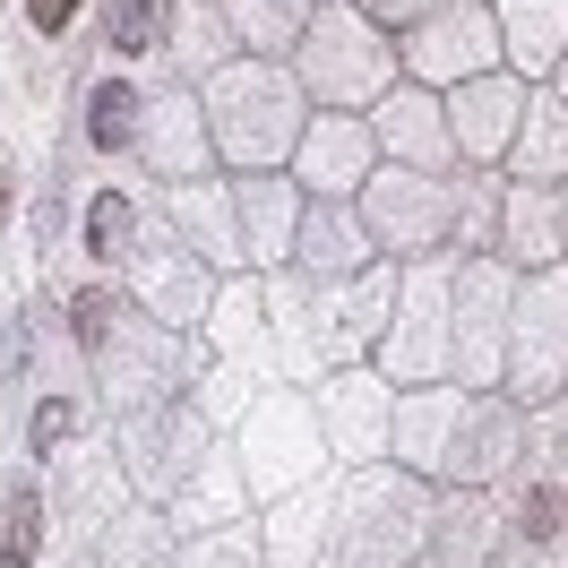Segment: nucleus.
<instances>
[{"mask_svg":"<svg viewBox=\"0 0 568 568\" xmlns=\"http://www.w3.org/2000/svg\"><path fill=\"white\" fill-rule=\"evenodd\" d=\"M87 130H95V146H130V130H139V95H130V87H95Z\"/></svg>","mask_w":568,"mask_h":568,"instance_id":"obj_1","label":"nucleus"},{"mask_svg":"<svg viewBox=\"0 0 568 568\" xmlns=\"http://www.w3.org/2000/svg\"><path fill=\"white\" fill-rule=\"evenodd\" d=\"M164 27H173V0H130V9L112 18V43H121V52H155Z\"/></svg>","mask_w":568,"mask_h":568,"instance_id":"obj_2","label":"nucleus"},{"mask_svg":"<svg viewBox=\"0 0 568 568\" xmlns=\"http://www.w3.org/2000/svg\"><path fill=\"white\" fill-rule=\"evenodd\" d=\"M121 233H130V207H121V199H95V207H87V242L121 250Z\"/></svg>","mask_w":568,"mask_h":568,"instance_id":"obj_3","label":"nucleus"},{"mask_svg":"<svg viewBox=\"0 0 568 568\" xmlns=\"http://www.w3.org/2000/svg\"><path fill=\"white\" fill-rule=\"evenodd\" d=\"M0 551H9V560L36 551V499H27V491H18V508H9V542H0Z\"/></svg>","mask_w":568,"mask_h":568,"instance_id":"obj_4","label":"nucleus"},{"mask_svg":"<svg viewBox=\"0 0 568 568\" xmlns=\"http://www.w3.org/2000/svg\"><path fill=\"white\" fill-rule=\"evenodd\" d=\"M104 327H112V302L104 293H78V345H104Z\"/></svg>","mask_w":568,"mask_h":568,"instance_id":"obj_5","label":"nucleus"},{"mask_svg":"<svg viewBox=\"0 0 568 568\" xmlns=\"http://www.w3.org/2000/svg\"><path fill=\"white\" fill-rule=\"evenodd\" d=\"M27 18L52 36V27H70V18H78V0H27Z\"/></svg>","mask_w":568,"mask_h":568,"instance_id":"obj_6","label":"nucleus"},{"mask_svg":"<svg viewBox=\"0 0 568 568\" xmlns=\"http://www.w3.org/2000/svg\"><path fill=\"white\" fill-rule=\"evenodd\" d=\"M52 439H70V405H43L36 414V448H52Z\"/></svg>","mask_w":568,"mask_h":568,"instance_id":"obj_7","label":"nucleus"},{"mask_svg":"<svg viewBox=\"0 0 568 568\" xmlns=\"http://www.w3.org/2000/svg\"><path fill=\"white\" fill-rule=\"evenodd\" d=\"M526 517H534L526 534H560V526H551V517H560V499H551V491H534V508H526Z\"/></svg>","mask_w":568,"mask_h":568,"instance_id":"obj_8","label":"nucleus"},{"mask_svg":"<svg viewBox=\"0 0 568 568\" xmlns=\"http://www.w3.org/2000/svg\"><path fill=\"white\" fill-rule=\"evenodd\" d=\"M0 568H18V560H9V551H0Z\"/></svg>","mask_w":568,"mask_h":568,"instance_id":"obj_9","label":"nucleus"},{"mask_svg":"<svg viewBox=\"0 0 568 568\" xmlns=\"http://www.w3.org/2000/svg\"><path fill=\"white\" fill-rule=\"evenodd\" d=\"M0 207H9V190H0Z\"/></svg>","mask_w":568,"mask_h":568,"instance_id":"obj_10","label":"nucleus"}]
</instances>
